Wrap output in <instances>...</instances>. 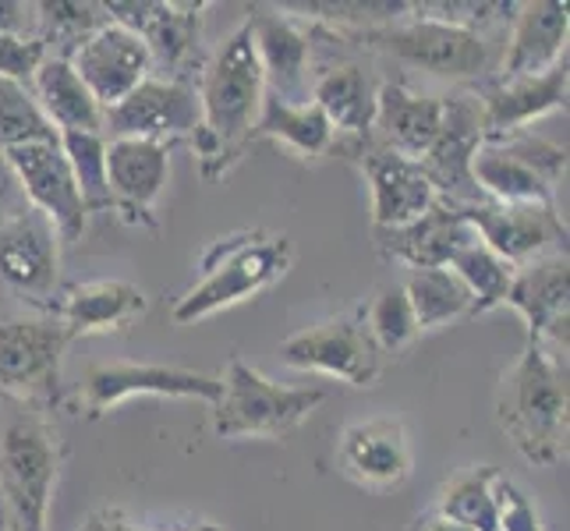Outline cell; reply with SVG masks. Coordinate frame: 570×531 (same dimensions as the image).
Here are the masks:
<instances>
[{"mask_svg":"<svg viewBox=\"0 0 570 531\" xmlns=\"http://www.w3.org/2000/svg\"><path fill=\"white\" fill-rule=\"evenodd\" d=\"M203 121L199 96L188 78H146L121 104L104 110V139H142L174 146L191 139Z\"/></svg>","mask_w":570,"mask_h":531,"instance_id":"obj_10","label":"cell"},{"mask_svg":"<svg viewBox=\"0 0 570 531\" xmlns=\"http://www.w3.org/2000/svg\"><path fill=\"white\" fill-rule=\"evenodd\" d=\"M567 177V149L535 131H518L482 142L471 156V181L485 203L500 206H557Z\"/></svg>","mask_w":570,"mask_h":531,"instance_id":"obj_7","label":"cell"},{"mask_svg":"<svg viewBox=\"0 0 570 531\" xmlns=\"http://www.w3.org/2000/svg\"><path fill=\"white\" fill-rule=\"evenodd\" d=\"M362 319L383 354H401L419 341V323L404 294V284H383L362 308Z\"/></svg>","mask_w":570,"mask_h":531,"instance_id":"obj_36","label":"cell"},{"mask_svg":"<svg viewBox=\"0 0 570 531\" xmlns=\"http://www.w3.org/2000/svg\"><path fill=\"white\" fill-rule=\"evenodd\" d=\"M337 458L347 479L365 489H393L411 475V443L401 419L380 415L341 432Z\"/></svg>","mask_w":570,"mask_h":531,"instance_id":"obj_23","label":"cell"},{"mask_svg":"<svg viewBox=\"0 0 570 531\" xmlns=\"http://www.w3.org/2000/svg\"><path fill=\"white\" fill-rule=\"evenodd\" d=\"M61 277V234L43 213L26 206L0 220V281L29 302H50Z\"/></svg>","mask_w":570,"mask_h":531,"instance_id":"obj_16","label":"cell"},{"mask_svg":"<svg viewBox=\"0 0 570 531\" xmlns=\"http://www.w3.org/2000/svg\"><path fill=\"white\" fill-rule=\"evenodd\" d=\"M273 139L284 142L291 153H298L302 160H320L323 153L333 149V128L316 104H284L277 96H263L259 121H255L252 142Z\"/></svg>","mask_w":570,"mask_h":531,"instance_id":"obj_30","label":"cell"},{"mask_svg":"<svg viewBox=\"0 0 570 531\" xmlns=\"http://www.w3.org/2000/svg\"><path fill=\"white\" fill-rule=\"evenodd\" d=\"M341 36L347 43H362L365 50H376L404 68H419L436 78H479L493 68V43L482 32H468L422 14Z\"/></svg>","mask_w":570,"mask_h":531,"instance_id":"obj_6","label":"cell"},{"mask_svg":"<svg viewBox=\"0 0 570 531\" xmlns=\"http://www.w3.org/2000/svg\"><path fill=\"white\" fill-rule=\"evenodd\" d=\"M47 61V47L36 36H0V78L32 86V75Z\"/></svg>","mask_w":570,"mask_h":531,"instance_id":"obj_38","label":"cell"},{"mask_svg":"<svg viewBox=\"0 0 570 531\" xmlns=\"http://www.w3.org/2000/svg\"><path fill=\"white\" fill-rule=\"evenodd\" d=\"M195 96H199L203 121L191 135V146L203 164V174L213 181V177H224L248 153L266 96L248 22H242L213 50V57L199 71Z\"/></svg>","mask_w":570,"mask_h":531,"instance_id":"obj_1","label":"cell"},{"mask_svg":"<svg viewBox=\"0 0 570 531\" xmlns=\"http://www.w3.org/2000/svg\"><path fill=\"white\" fill-rule=\"evenodd\" d=\"M78 531H139V524H131L125 510L104 507V510H96V514H89L86 524L78 528Z\"/></svg>","mask_w":570,"mask_h":531,"instance_id":"obj_42","label":"cell"},{"mask_svg":"<svg viewBox=\"0 0 570 531\" xmlns=\"http://www.w3.org/2000/svg\"><path fill=\"white\" fill-rule=\"evenodd\" d=\"M567 29H570L567 4H557V0H524V4H514L497 82H510V78H524V75H542L557 61H563Z\"/></svg>","mask_w":570,"mask_h":531,"instance_id":"obj_24","label":"cell"},{"mask_svg":"<svg viewBox=\"0 0 570 531\" xmlns=\"http://www.w3.org/2000/svg\"><path fill=\"white\" fill-rule=\"evenodd\" d=\"M61 149L68 156V167L75 174L78 195H82L86 213H107L114 209L110 188H107V139L92 131H65Z\"/></svg>","mask_w":570,"mask_h":531,"instance_id":"obj_35","label":"cell"},{"mask_svg":"<svg viewBox=\"0 0 570 531\" xmlns=\"http://www.w3.org/2000/svg\"><path fill=\"white\" fill-rule=\"evenodd\" d=\"M68 344V330L53 316H0V397L50 411L61 401Z\"/></svg>","mask_w":570,"mask_h":531,"instance_id":"obj_8","label":"cell"},{"mask_svg":"<svg viewBox=\"0 0 570 531\" xmlns=\"http://www.w3.org/2000/svg\"><path fill=\"white\" fill-rule=\"evenodd\" d=\"M497 479H500V471L489 464L458 471V475L440 489L436 514L458 521L471 531H497L500 528Z\"/></svg>","mask_w":570,"mask_h":531,"instance_id":"obj_32","label":"cell"},{"mask_svg":"<svg viewBox=\"0 0 570 531\" xmlns=\"http://www.w3.org/2000/svg\"><path fill=\"white\" fill-rule=\"evenodd\" d=\"M29 203L22 195V185H18V177L11 170V164L4 160V153H0V220H8V216L22 213Z\"/></svg>","mask_w":570,"mask_h":531,"instance_id":"obj_41","label":"cell"},{"mask_svg":"<svg viewBox=\"0 0 570 531\" xmlns=\"http://www.w3.org/2000/svg\"><path fill=\"white\" fill-rule=\"evenodd\" d=\"M333 149L362 167L372 191V227L376 230L407 227L425 209L436 206V191L415 160H404V156L376 146L368 135L365 139H337Z\"/></svg>","mask_w":570,"mask_h":531,"instance_id":"obj_12","label":"cell"},{"mask_svg":"<svg viewBox=\"0 0 570 531\" xmlns=\"http://www.w3.org/2000/svg\"><path fill=\"white\" fill-rule=\"evenodd\" d=\"M114 22H121L149 47L153 68H167V78H185L191 61L199 57V32L206 4H164V0H142V4H104Z\"/></svg>","mask_w":570,"mask_h":531,"instance_id":"obj_19","label":"cell"},{"mask_svg":"<svg viewBox=\"0 0 570 531\" xmlns=\"http://www.w3.org/2000/svg\"><path fill=\"white\" fill-rule=\"evenodd\" d=\"M376 92L380 82L358 61H333L308 82V100L330 121L333 142L365 139L372 131V117H376Z\"/></svg>","mask_w":570,"mask_h":531,"instance_id":"obj_27","label":"cell"},{"mask_svg":"<svg viewBox=\"0 0 570 531\" xmlns=\"http://www.w3.org/2000/svg\"><path fill=\"white\" fill-rule=\"evenodd\" d=\"M458 209L479 234V242L514 269L567 252V224L557 206H500L482 199Z\"/></svg>","mask_w":570,"mask_h":531,"instance_id":"obj_14","label":"cell"},{"mask_svg":"<svg viewBox=\"0 0 570 531\" xmlns=\"http://www.w3.org/2000/svg\"><path fill=\"white\" fill-rule=\"evenodd\" d=\"M68 65L104 110L121 104L128 92H135L153 75V57L142 36H135L114 18L68 57Z\"/></svg>","mask_w":570,"mask_h":531,"instance_id":"obj_18","label":"cell"},{"mask_svg":"<svg viewBox=\"0 0 570 531\" xmlns=\"http://www.w3.org/2000/svg\"><path fill=\"white\" fill-rule=\"evenodd\" d=\"M188 531H224L220 524H213V521H203V524H195V528H188Z\"/></svg>","mask_w":570,"mask_h":531,"instance_id":"obj_44","label":"cell"},{"mask_svg":"<svg viewBox=\"0 0 570 531\" xmlns=\"http://www.w3.org/2000/svg\"><path fill=\"white\" fill-rule=\"evenodd\" d=\"M220 386V401L213 404L220 440H281L326 401L323 386H281L242 358H230Z\"/></svg>","mask_w":570,"mask_h":531,"instance_id":"obj_5","label":"cell"},{"mask_svg":"<svg viewBox=\"0 0 570 531\" xmlns=\"http://www.w3.org/2000/svg\"><path fill=\"white\" fill-rule=\"evenodd\" d=\"M4 160L11 164L22 195L32 209H39L57 227L61 242H78L86 234L89 213L78 195L75 174L68 167V156L61 142H29L8 149Z\"/></svg>","mask_w":570,"mask_h":531,"instance_id":"obj_15","label":"cell"},{"mask_svg":"<svg viewBox=\"0 0 570 531\" xmlns=\"http://www.w3.org/2000/svg\"><path fill=\"white\" fill-rule=\"evenodd\" d=\"M450 269H454L461 284L471 291V316L500 308L510 291V281H514V266L503 263L500 255L489 252L482 242H471L461 252H454Z\"/></svg>","mask_w":570,"mask_h":531,"instance_id":"obj_34","label":"cell"},{"mask_svg":"<svg viewBox=\"0 0 570 531\" xmlns=\"http://www.w3.org/2000/svg\"><path fill=\"white\" fill-rule=\"evenodd\" d=\"M443 128V96H425L407 89L397 78L380 82L376 92V117H372L368 139L404 156V160H422L432 149Z\"/></svg>","mask_w":570,"mask_h":531,"instance_id":"obj_22","label":"cell"},{"mask_svg":"<svg viewBox=\"0 0 570 531\" xmlns=\"http://www.w3.org/2000/svg\"><path fill=\"white\" fill-rule=\"evenodd\" d=\"M567 252L560 255H546L528 266L514 269V281L503 305L521 312V319L528 323V341L546 344L553 341L567 354Z\"/></svg>","mask_w":570,"mask_h":531,"instance_id":"obj_25","label":"cell"},{"mask_svg":"<svg viewBox=\"0 0 570 531\" xmlns=\"http://www.w3.org/2000/svg\"><path fill=\"white\" fill-rule=\"evenodd\" d=\"M146 291L128 281H86L65 287L53 302V319L68 330V337H89V333L125 330L146 312Z\"/></svg>","mask_w":570,"mask_h":531,"instance_id":"obj_28","label":"cell"},{"mask_svg":"<svg viewBox=\"0 0 570 531\" xmlns=\"http://www.w3.org/2000/svg\"><path fill=\"white\" fill-rule=\"evenodd\" d=\"M497 503H500V528L497 531H542L535 507L510 479H497Z\"/></svg>","mask_w":570,"mask_h":531,"instance_id":"obj_39","label":"cell"},{"mask_svg":"<svg viewBox=\"0 0 570 531\" xmlns=\"http://www.w3.org/2000/svg\"><path fill=\"white\" fill-rule=\"evenodd\" d=\"M567 92H570L567 57L542 75H524V78H510V82L485 86L479 92L485 142L528 131V125H535L539 117L567 110Z\"/></svg>","mask_w":570,"mask_h":531,"instance_id":"obj_20","label":"cell"},{"mask_svg":"<svg viewBox=\"0 0 570 531\" xmlns=\"http://www.w3.org/2000/svg\"><path fill=\"white\" fill-rule=\"evenodd\" d=\"M567 362L528 341L497 390V419L518 454L535 468L567 458Z\"/></svg>","mask_w":570,"mask_h":531,"instance_id":"obj_3","label":"cell"},{"mask_svg":"<svg viewBox=\"0 0 570 531\" xmlns=\"http://www.w3.org/2000/svg\"><path fill=\"white\" fill-rule=\"evenodd\" d=\"M0 531H4V528H0Z\"/></svg>","mask_w":570,"mask_h":531,"instance_id":"obj_45","label":"cell"},{"mask_svg":"<svg viewBox=\"0 0 570 531\" xmlns=\"http://www.w3.org/2000/svg\"><path fill=\"white\" fill-rule=\"evenodd\" d=\"M107 22L110 14L104 4H75V0H43V4H36V39L47 47V57H65L68 61Z\"/></svg>","mask_w":570,"mask_h":531,"instance_id":"obj_33","label":"cell"},{"mask_svg":"<svg viewBox=\"0 0 570 531\" xmlns=\"http://www.w3.org/2000/svg\"><path fill=\"white\" fill-rule=\"evenodd\" d=\"M415 531H471V528H464V524H458V521H450V518H443V514H425V518H419Z\"/></svg>","mask_w":570,"mask_h":531,"instance_id":"obj_43","label":"cell"},{"mask_svg":"<svg viewBox=\"0 0 570 531\" xmlns=\"http://www.w3.org/2000/svg\"><path fill=\"white\" fill-rule=\"evenodd\" d=\"M29 142H61V135L39 110L32 89L0 78V153Z\"/></svg>","mask_w":570,"mask_h":531,"instance_id":"obj_37","label":"cell"},{"mask_svg":"<svg viewBox=\"0 0 570 531\" xmlns=\"http://www.w3.org/2000/svg\"><path fill=\"white\" fill-rule=\"evenodd\" d=\"M0 36H36V4L0 0Z\"/></svg>","mask_w":570,"mask_h":531,"instance_id":"obj_40","label":"cell"},{"mask_svg":"<svg viewBox=\"0 0 570 531\" xmlns=\"http://www.w3.org/2000/svg\"><path fill=\"white\" fill-rule=\"evenodd\" d=\"M404 294L415 312L419 333L440 330L461 316H471V291L450 266L443 269H411L404 281Z\"/></svg>","mask_w":570,"mask_h":531,"instance_id":"obj_31","label":"cell"},{"mask_svg":"<svg viewBox=\"0 0 570 531\" xmlns=\"http://www.w3.org/2000/svg\"><path fill=\"white\" fill-rule=\"evenodd\" d=\"M220 380L195 368L178 365H139V362H110L89 368L78 383L75 397L89 419L107 415L110 407L131 397H195L216 404L220 401Z\"/></svg>","mask_w":570,"mask_h":531,"instance_id":"obj_11","label":"cell"},{"mask_svg":"<svg viewBox=\"0 0 570 531\" xmlns=\"http://www.w3.org/2000/svg\"><path fill=\"white\" fill-rule=\"evenodd\" d=\"M482 142H485V128H482L479 92L443 96V128L432 149L419 160L440 203L450 206L482 203V191L471 181V156L479 153Z\"/></svg>","mask_w":570,"mask_h":531,"instance_id":"obj_13","label":"cell"},{"mask_svg":"<svg viewBox=\"0 0 570 531\" xmlns=\"http://www.w3.org/2000/svg\"><path fill=\"white\" fill-rule=\"evenodd\" d=\"M32 96L39 110L47 114V121L57 128V135L65 131H92L104 135V107L92 100V92L82 86V78L75 75V68L65 57H47L39 71L32 75Z\"/></svg>","mask_w":570,"mask_h":531,"instance_id":"obj_29","label":"cell"},{"mask_svg":"<svg viewBox=\"0 0 570 531\" xmlns=\"http://www.w3.org/2000/svg\"><path fill=\"white\" fill-rule=\"evenodd\" d=\"M281 362L302 372H323L351 386H376L383 376V351L372 341L362 312L291 333L281 344Z\"/></svg>","mask_w":570,"mask_h":531,"instance_id":"obj_9","label":"cell"},{"mask_svg":"<svg viewBox=\"0 0 570 531\" xmlns=\"http://www.w3.org/2000/svg\"><path fill=\"white\" fill-rule=\"evenodd\" d=\"M294 263V248L287 234H266V230H238L227 238H216L203 252V277L188 287L170 319L178 326L209 319L230 305H242L266 287L277 284Z\"/></svg>","mask_w":570,"mask_h":531,"instance_id":"obj_4","label":"cell"},{"mask_svg":"<svg viewBox=\"0 0 570 531\" xmlns=\"http://www.w3.org/2000/svg\"><path fill=\"white\" fill-rule=\"evenodd\" d=\"M170 177V149L142 139H107V188L128 224L156 227V203Z\"/></svg>","mask_w":570,"mask_h":531,"instance_id":"obj_21","label":"cell"},{"mask_svg":"<svg viewBox=\"0 0 570 531\" xmlns=\"http://www.w3.org/2000/svg\"><path fill=\"white\" fill-rule=\"evenodd\" d=\"M245 22L252 29L266 92L284 104H308L312 29L291 18L281 4H255Z\"/></svg>","mask_w":570,"mask_h":531,"instance_id":"obj_17","label":"cell"},{"mask_svg":"<svg viewBox=\"0 0 570 531\" xmlns=\"http://www.w3.org/2000/svg\"><path fill=\"white\" fill-rule=\"evenodd\" d=\"M65 446L47 407L0 397V528L50 531Z\"/></svg>","mask_w":570,"mask_h":531,"instance_id":"obj_2","label":"cell"},{"mask_svg":"<svg viewBox=\"0 0 570 531\" xmlns=\"http://www.w3.org/2000/svg\"><path fill=\"white\" fill-rule=\"evenodd\" d=\"M471 242H479V234L471 230L461 209L440 199L415 224L397 230H376V248L383 259L404 263L407 269H443L454 259V252Z\"/></svg>","mask_w":570,"mask_h":531,"instance_id":"obj_26","label":"cell"}]
</instances>
